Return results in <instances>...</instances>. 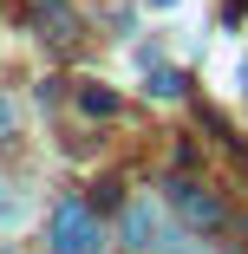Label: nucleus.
Listing matches in <instances>:
<instances>
[{
	"mask_svg": "<svg viewBox=\"0 0 248 254\" xmlns=\"http://www.w3.org/2000/svg\"><path fill=\"white\" fill-rule=\"evenodd\" d=\"M53 254H111V241H105V228H98V215L85 209V202H59L53 209Z\"/></svg>",
	"mask_w": 248,
	"mask_h": 254,
	"instance_id": "1",
	"label": "nucleus"
},
{
	"mask_svg": "<svg viewBox=\"0 0 248 254\" xmlns=\"http://www.w3.org/2000/svg\"><path fill=\"white\" fill-rule=\"evenodd\" d=\"M170 209L189 222V228H222V195H209L203 183H170Z\"/></svg>",
	"mask_w": 248,
	"mask_h": 254,
	"instance_id": "2",
	"label": "nucleus"
},
{
	"mask_svg": "<svg viewBox=\"0 0 248 254\" xmlns=\"http://www.w3.org/2000/svg\"><path fill=\"white\" fill-rule=\"evenodd\" d=\"M157 241H176V235H164V215L151 202H131L124 209V248H157Z\"/></svg>",
	"mask_w": 248,
	"mask_h": 254,
	"instance_id": "3",
	"label": "nucleus"
},
{
	"mask_svg": "<svg viewBox=\"0 0 248 254\" xmlns=\"http://www.w3.org/2000/svg\"><path fill=\"white\" fill-rule=\"evenodd\" d=\"M79 105H85V118H111V111H118V91H105V85H85V91H79Z\"/></svg>",
	"mask_w": 248,
	"mask_h": 254,
	"instance_id": "4",
	"label": "nucleus"
},
{
	"mask_svg": "<svg viewBox=\"0 0 248 254\" xmlns=\"http://www.w3.org/2000/svg\"><path fill=\"white\" fill-rule=\"evenodd\" d=\"M183 91H189V78H183V72H170V65H157V72H151V98H183Z\"/></svg>",
	"mask_w": 248,
	"mask_h": 254,
	"instance_id": "5",
	"label": "nucleus"
},
{
	"mask_svg": "<svg viewBox=\"0 0 248 254\" xmlns=\"http://www.w3.org/2000/svg\"><path fill=\"white\" fill-rule=\"evenodd\" d=\"M7 130H13V98L0 91V137H7Z\"/></svg>",
	"mask_w": 248,
	"mask_h": 254,
	"instance_id": "6",
	"label": "nucleus"
},
{
	"mask_svg": "<svg viewBox=\"0 0 248 254\" xmlns=\"http://www.w3.org/2000/svg\"><path fill=\"white\" fill-rule=\"evenodd\" d=\"M242 85H248V65H242Z\"/></svg>",
	"mask_w": 248,
	"mask_h": 254,
	"instance_id": "7",
	"label": "nucleus"
},
{
	"mask_svg": "<svg viewBox=\"0 0 248 254\" xmlns=\"http://www.w3.org/2000/svg\"><path fill=\"white\" fill-rule=\"evenodd\" d=\"M157 7H170V0H157Z\"/></svg>",
	"mask_w": 248,
	"mask_h": 254,
	"instance_id": "8",
	"label": "nucleus"
},
{
	"mask_svg": "<svg viewBox=\"0 0 248 254\" xmlns=\"http://www.w3.org/2000/svg\"><path fill=\"white\" fill-rule=\"evenodd\" d=\"M0 254H13V248H0Z\"/></svg>",
	"mask_w": 248,
	"mask_h": 254,
	"instance_id": "9",
	"label": "nucleus"
}]
</instances>
